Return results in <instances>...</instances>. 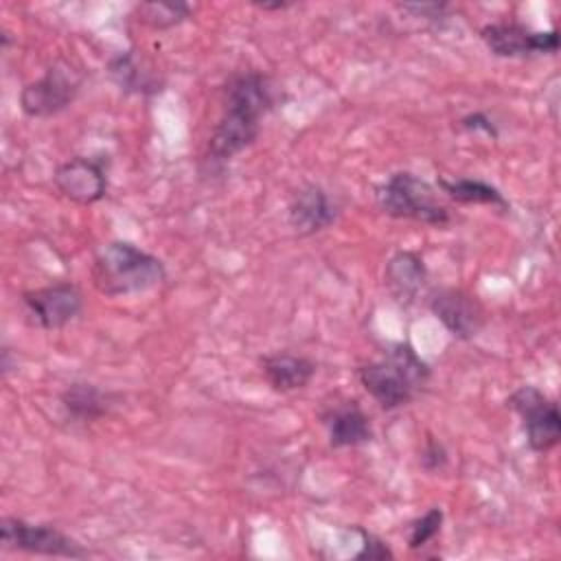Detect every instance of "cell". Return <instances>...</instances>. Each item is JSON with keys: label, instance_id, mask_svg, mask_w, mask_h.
<instances>
[{"label": "cell", "instance_id": "cell-1", "mask_svg": "<svg viewBox=\"0 0 561 561\" xmlns=\"http://www.w3.org/2000/svg\"><path fill=\"white\" fill-rule=\"evenodd\" d=\"M272 107L274 88L270 77L259 70L232 72L221 88V114L208 138L204 160L210 167H221L254 145Z\"/></svg>", "mask_w": 561, "mask_h": 561}, {"label": "cell", "instance_id": "cell-2", "mask_svg": "<svg viewBox=\"0 0 561 561\" xmlns=\"http://www.w3.org/2000/svg\"><path fill=\"white\" fill-rule=\"evenodd\" d=\"M430 364L414 351L410 342H392L373 362L357 368L362 388L381 410H397L410 403L430 381Z\"/></svg>", "mask_w": 561, "mask_h": 561}, {"label": "cell", "instance_id": "cell-3", "mask_svg": "<svg viewBox=\"0 0 561 561\" xmlns=\"http://www.w3.org/2000/svg\"><path fill=\"white\" fill-rule=\"evenodd\" d=\"M90 276L99 294L116 298L160 287L167 278V267L156 254L134 245L131 241L116 239L96 252Z\"/></svg>", "mask_w": 561, "mask_h": 561}, {"label": "cell", "instance_id": "cell-4", "mask_svg": "<svg viewBox=\"0 0 561 561\" xmlns=\"http://www.w3.org/2000/svg\"><path fill=\"white\" fill-rule=\"evenodd\" d=\"M375 202L379 210L392 219H408L434 228L451 221V215L447 206L438 202L434 186L410 171L388 175V180L375 188Z\"/></svg>", "mask_w": 561, "mask_h": 561}, {"label": "cell", "instance_id": "cell-5", "mask_svg": "<svg viewBox=\"0 0 561 561\" xmlns=\"http://www.w3.org/2000/svg\"><path fill=\"white\" fill-rule=\"evenodd\" d=\"M81 83V70L68 59H57L39 79L22 88L20 107L31 118L55 116L77 99Z\"/></svg>", "mask_w": 561, "mask_h": 561}, {"label": "cell", "instance_id": "cell-6", "mask_svg": "<svg viewBox=\"0 0 561 561\" xmlns=\"http://www.w3.org/2000/svg\"><path fill=\"white\" fill-rule=\"evenodd\" d=\"M506 405L522 419L526 443L533 451L546 454L557 447L561 438V414L554 399L537 386L524 383L508 394Z\"/></svg>", "mask_w": 561, "mask_h": 561}, {"label": "cell", "instance_id": "cell-7", "mask_svg": "<svg viewBox=\"0 0 561 561\" xmlns=\"http://www.w3.org/2000/svg\"><path fill=\"white\" fill-rule=\"evenodd\" d=\"M0 543L7 550H22L42 557H64V559H85L90 552L55 528L53 524H33L22 517L0 519Z\"/></svg>", "mask_w": 561, "mask_h": 561}, {"label": "cell", "instance_id": "cell-8", "mask_svg": "<svg viewBox=\"0 0 561 561\" xmlns=\"http://www.w3.org/2000/svg\"><path fill=\"white\" fill-rule=\"evenodd\" d=\"M484 46L504 59H522L533 55L559 53V31H535L522 22H489L480 28Z\"/></svg>", "mask_w": 561, "mask_h": 561}, {"label": "cell", "instance_id": "cell-9", "mask_svg": "<svg viewBox=\"0 0 561 561\" xmlns=\"http://www.w3.org/2000/svg\"><path fill=\"white\" fill-rule=\"evenodd\" d=\"M22 305L31 320L46 331L64 329L83 309L81 289L75 283H50L22 294Z\"/></svg>", "mask_w": 561, "mask_h": 561}, {"label": "cell", "instance_id": "cell-10", "mask_svg": "<svg viewBox=\"0 0 561 561\" xmlns=\"http://www.w3.org/2000/svg\"><path fill=\"white\" fill-rule=\"evenodd\" d=\"M427 307L434 313V318L456 340H473L486 322L484 307L478 302L476 296L467 294L465 289H456V287L434 289L430 294Z\"/></svg>", "mask_w": 561, "mask_h": 561}, {"label": "cell", "instance_id": "cell-11", "mask_svg": "<svg viewBox=\"0 0 561 561\" xmlns=\"http://www.w3.org/2000/svg\"><path fill=\"white\" fill-rule=\"evenodd\" d=\"M57 191L77 204H94L107 193V160L75 156L55 169Z\"/></svg>", "mask_w": 561, "mask_h": 561}, {"label": "cell", "instance_id": "cell-12", "mask_svg": "<svg viewBox=\"0 0 561 561\" xmlns=\"http://www.w3.org/2000/svg\"><path fill=\"white\" fill-rule=\"evenodd\" d=\"M337 219V206L331 195L318 184L300 186L287 206V221L298 234H316L333 226Z\"/></svg>", "mask_w": 561, "mask_h": 561}, {"label": "cell", "instance_id": "cell-13", "mask_svg": "<svg viewBox=\"0 0 561 561\" xmlns=\"http://www.w3.org/2000/svg\"><path fill=\"white\" fill-rule=\"evenodd\" d=\"M320 419L327 427L329 445L333 449L359 447L373 440L370 419L355 399H342L337 403H331Z\"/></svg>", "mask_w": 561, "mask_h": 561}, {"label": "cell", "instance_id": "cell-14", "mask_svg": "<svg viewBox=\"0 0 561 561\" xmlns=\"http://www.w3.org/2000/svg\"><path fill=\"white\" fill-rule=\"evenodd\" d=\"M318 364L307 355H296L287 351L270 353L261 357V373L274 392L302 390L316 375Z\"/></svg>", "mask_w": 561, "mask_h": 561}, {"label": "cell", "instance_id": "cell-15", "mask_svg": "<svg viewBox=\"0 0 561 561\" xmlns=\"http://www.w3.org/2000/svg\"><path fill=\"white\" fill-rule=\"evenodd\" d=\"M383 280L394 296V300L410 305L419 298L425 280H427V267L421 259V254L410 250L394 252L383 270Z\"/></svg>", "mask_w": 561, "mask_h": 561}, {"label": "cell", "instance_id": "cell-16", "mask_svg": "<svg viewBox=\"0 0 561 561\" xmlns=\"http://www.w3.org/2000/svg\"><path fill=\"white\" fill-rule=\"evenodd\" d=\"M61 408L72 423H92L112 408V394L94 383L75 381L61 392Z\"/></svg>", "mask_w": 561, "mask_h": 561}, {"label": "cell", "instance_id": "cell-17", "mask_svg": "<svg viewBox=\"0 0 561 561\" xmlns=\"http://www.w3.org/2000/svg\"><path fill=\"white\" fill-rule=\"evenodd\" d=\"M440 186V191L451 197L458 204H484V206H495L502 210H508V202L504 197V193L478 178H438L436 182Z\"/></svg>", "mask_w": 561, "mask_h": 561}, {"label": "cell", "instance_id": "cell-18", "mask_svg": "<svg viewBox=\"0 0 561 561\" xmlns=\"http://www.w3.org/2000/svg\"><path fill=\"white\" fill-rule=\"evenodd\" d=\"M107 70H110V77L116 81V85L125 92L145 94V92L160 90V83H158L156 75L151 70H147V66L142 64V59L136 57L134 50L116 55L110 61Z\"/></svg>", "mask_w": 561, "mask_h": 561}, {"label": "cell", "instance_id": "cell-19", "mask_svg": "<svg viewBox=\"0 0 561 561\" xmlns=\"http://www.w3.org/2000/svg\"><path fill=\"white\" fill-rule=\"evenodd\" d=\"M191 7L186 2H140L136 4L138 20L153 28V31H167L184 20L191 18Z\"/></svg>", "mask_w": 561, "mask_h": 561}, {"label": "cell", "instance_id": "cell-20", "mask_svg": "<svg viewBox=\"0 0 561 561\" xmlns=\"http://www.w3.org/2000/svg\"><path fill=\"white\" fill-rule=\"evenodd\" d=\"M443 519L445 513L440 506H432L430 511H425L421 517H416L414 522H410L408 526V535H405V543L410 550H421L425 548L443 528Z\"/></svg>", "mask_w": 561, "mask_h": 561}, {"label": "cell", "instance_id": "cell-21", "mask_svg": "<svg viewBox=\"0 0 561 561\" xmlns=\"http://www.w3.org/2000/svg\"><path fill=\"white\" fill-rule=\"evenodd\" d=\"M353 530L359 535V550L353 554V559H368V561H381V559H392L394 552L388 548L386 541H381L377 535L362 526H353Z\"/></svg>", "mask_w": 561, "mask_h": 561}, {"label": "cell", "instance_id": "cell-22", "mask_svg": "<svg viewBox=\"0 0 561 561\" xmlns=\"http://www.w3.org/2000/svg\"><path fill=\"white\" fill-rule=\"evenodd\" d=\"M449 462V454L445 449V445L434 438V436H427L425 443H423V449H421V467L430 473H436V471H443Z\"/></svg>", "mask_w": 561, "mask_h": 561}, {"label": "cell", "instance_id": "cell-23", "mask_svg": "<svg viewBox=\"0 0 561 561\" xmlns=\"http://www.w3.org/2000/svg\"><path fill=\"white\" fill-rule=\"evenodd\" d=\"M458 125H460V129H465V131H484V134L491 136V138H497V136H500L495 123H493L484 112H471V114L462 116V118L458 121Z\"/></svg>", "mask_w": 561, "mask_h": 561}, {"label": "cell", "instance_id": "cell-24", "mask_svg": "<svg viewBox=\"0 0 561 561\" xmlns=\"http://www.w3.org/2000/svg\"><path fill=\"white\" fill-rule=\"evenodd\" d=\"M403 11H414V13H419V15H423V18H427V20H440L443 18V11L447 9V4L445 2H425V4H403L401 7Z\"/></svg>", "mask_w": 561, "mask_h": 561}, {"label": "cell", "instance_id": "cell-25", "mask_svg": "<svg viewBox=\"0 0 561 561\" xmlns=\"http://www.w3.org/2000/svg\"><path fill=\"white\" fill-rule=\"evenodd\" d=\"M254 7H259L261 11H285L291 7V2H283V0H276V2H254Z\"/></svg>", "mask_w": 561, "mask_h": 561}]
</instances>
